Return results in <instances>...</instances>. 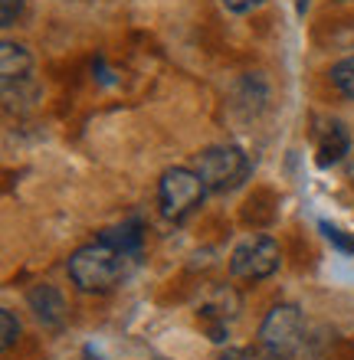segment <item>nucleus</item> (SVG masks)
Listing matches in <instances>:
<instances>
[{
	"mask_svg": "<svg viewBox=\"0 0 354 360\" xmlns=\"http://www.w3.org/2000/svg\"><path fill=\"white\" fill-rule=\"evenodd\" d=\"M125 259L118 249L106 246L99 239L96 246H82L76 256L69 259V278L82 288V292H112L125 278Z\"/></svg>",
	"mask_w": 354,
	"mask_h": 360,
	"instance_id": "1",
	"label": "nucleus"
},
{
	"mask_svg": "<svg viewBox=\"0 0 354 360\" xmlns=\"http://www.w3.org/2000/svg\"><path fill=\"white\" fill-rule=\"evenodd\" d=\"M197 174H201L207 190L227 193L249 177V158L236 144H217V148H207L197 158Z\"/></svg>",
	"mask_w": 354,
	"mask_h": 360,
	"instance_id": "2",
	"label": "nucleus"
},
{
	"mask_svg": "<svg viewBox=\"0 0 354 360\" xmlns=\"http://www.w3.org/2000/svg\"><path fill=\"white\" fill-rule=\"evenodd\" d=\"M203 190L207 187H203V180L197 171H191V167H171L161 177V187H158V193H161V213L167 219H174V223H181V219H187L194 210L201 207Z\"/></svg>",
	"mask_w": 354,
	"mask_h": 360,
	"instance_id": "3",
	"label": "nucleus"
},
{
	"mask_svg": "<svg viewBox=\"0 0 354 360\" xmlns=\"http://www.w3.org/2000/svg\"><path fill=\"white\" fill-rule=\"evenodd\" d=\"M282 262V252H279V243L269 236H253L246 239L243 246L233 249L230 256V272L236 278H246V282H259V278H269V275L279 269Z\"/></svg>",
	"mask_w": 354,
	"mask_h": 360,
	"instance_id": "4",
	"label": "nucleus"
},
{
	"mask_svg": "<svg viewBox=\"0 0 354 360\" xmlns=\"http://www.w3.org/2000/svg\"><path fill=\"white\" fill-rule=\"evenodd\" d=\"M302 334H305V321H302V311L296 304H276L259 328L266 351H272L276 357H289L302 344Z\"/></svg>",
	"mask_w": 354,
	"mask_h": 360,
	"instance_id": "5",
	"label": "nucleus"
},
{
	"mask_svg": "<svg viewBox=\"0 0 354 360\" xmlns=\"http://www.w3.org/2000/svg\"><path fill=\"white\" fill-rule=\"evenodd\" d=\"M27 304L33 308V314L46 328H59V324L66 321V298L53 285H33L27 292Z\"/></svg>",
	"mask_w": 354,
	"mask_h": 360,
	"instance_id": "6",
	"label": "nucleus"
},
{
	"mask_svg": "<svg viewBox=\"0 0 354 360\" xmlns=\"http://www.w3.org/2000/svg\"><path fill=\"white\" fill-rule=\"evenodd\" d=\"M30 66H33V56H30L20 43H10V39L0 43V72H4V86L20 82V79L30 72Z\"/></svg>",
	"mask_w": 354,
	"mask_h": 360,
	"instance_id": "7",
	"label": "nucleus"
},
{
	"mask_svg": "<svg viewBox=\"0 0 354 360\" xmlns=\"http://www.w3.org/2000/svg\"><path fill=\"white\" fill-rule=\"evenodd\" d=\"M348 128L341 122H331L318 141V167H331L348 154Z\"/></svg>",
	"mask_w": 354,
	"mask_h": 360,
	"instance_id": "8",
	"label": "nucleus"
},
{
	"mask_svg": "<svg viewBox=\"0 0 354 360\" xmlns=\"http://www.w3.org/2000/svg\"><path fill=\"white\" fill-rule=\"evenodd\" d=\"M141 219H128V223H122V226L115 229H106L102 233V243L112 249H118L122 256H134L138 249H141Z\"/></svg>",
	"mask_w": 354,
	"mask_h": 360,
	"instance_id": "9",
	"label": "nucleus"
},
{
	"mask_svg": "<svg viewBox=\"0 0 354 360\" xmlns=\"http://www.w3.org/2000/svg\"><path fill=\"white\" fill-rule=\"evenodd\" d=\"M331 86L345 95V98H354V56L331 66Z\"/></svg>",
	"mask_w": 354,
	"mask_h": 360,
	"instance_id": "10",
	"label": "nucleus"
},
{
	"mask_svg": "<svg viewBox=\"0 0 354 360\" xmlns=\"http://www.w3.org/2000/svg\"><path fill=\"white\" fill-rule=\"evenodd\" d=\"M20 338V321H17V314L10 311V308H4L0 311V347L7 351V347H13Z\"/></svg>",
	"mask_w": 354,
	"mask_h": 360,
	"instance_id": "11",
	"label": "nucleus"
},
{
	"mask_svg": "<svg viewBox=\"0 0 354 360\" xmlns=\"http://www.w3.org/2000/svg\"><path fill=\"white\" fill-rule=\"evenodd\" d=\"M23 13V0H0V27H13Z\"/></svg>",
	"mask_w": 354,
	"mask_h": 360,
	"instance_id": "12",
	"label": "nucleus"
},
{
	"mask_svg": "<svg viewBox=\"0 0 354 360\" xmlns=\"http://www.w3.org/2000/svg\"><path fill=\"white\" fill-rule=\"evenodd\" d=\"M322 233H325L328 243H335L341 252H354V243H351V239H345V233H341V229H335L331 223H322Z\"/></svg>",
	"mask_w": 354,
	"mask_h": 360,
	"instance_id": "13",
	"label": "nucleus"
},
{
	"mask_svg": "<svg viewBox=\"0 0 354 360\" xmlns=\"http://www.w3.org/2000/svg\"><path fill=\"white\" fill-rule=\"evenodd\" d=\"M259 4H263V0H223V7L233 10V13H246V10L259 7Z\"/></svg>",
	"mask_w": 354,
	"mask_h": 360,
	"instance_id": "14",
	"label": "nucleus"
},
{
	"mask_svg": "<svg viewBox=\"0 0 354 360\" xmlns=\"http://www.w3.org/2000/svg\"><path fill=\"white\" fill-rule=\"evenodd\" d=\"M220 360H246V354H243V351H230V354H223Z\"/></svg>",
	"mask_w": 354,
	"mask_h": 360,
	"instance_id": "15",
	"label": "nucleus"
}]
</instances>
